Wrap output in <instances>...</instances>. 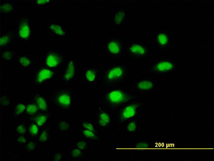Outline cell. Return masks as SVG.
<instances>
[{"label": "cell", "mask_w": 214, "mask_h": 161, "mask_svg": "<svg viewBox=\"0 0 214 161\" xmlns=\"http://www.w3.org/2000/svg\"><path fill=\"white\" fill-rule=\"evenodd\" d=\"M135 95L125 89L111 88L105 91L104 99L107 105L116 107L126 104L135 98Z\"/></svg>", "instance_id": "obj_1"}, {"label": "cell", "mask_w": 214, "mask_h": 161, "mask_svg": "<svg viewBox=\"0 0 214 161\" xmlns=\"http://www.w3.org/2000/svg\"><path fill=\"white\" fill-rule=\"evenodd\" d=\"M127 71L126 66L117 65L111 66L105 73V80L108 85H113L120 81L124 78Z\"/></svg>", "instance_id": "obj_2"}, {"label": "cell", "mask_w": 214, "mask_h": 161, "mask_svg": "<svg viewBox=\"0 0 214 161\" xmlns=\"http://www.w3.org/2000/svg\"><path fill=\"white\" fill-rule=\"evenodd\" d=\"M139 106V104L136 103L127 104L120 112L119 123H126L132 120L138 114Z\"/></svg>", "instance_id": "obj_3"}, {"label": "cell", "mask_w": 214, "mask_h": 161, "mask_svg": "<svg viewBox=\"0 0 214 161\" xmlns=\"http://www.w3.org/2000/svg\"><path fill=\"white\" fill-rule=\"evenodd\" d=\"M134 88L140 92H150L155 91L156 89L155 83L152 80H143L135 83Z\"/></svg>", "instance_id": "obj_4"}, {"label": "cell", "mask_w": 214, "mask_h": 161, "mask_svg": "<svg viewBox=\"0 0 214 161\" xmlns=\"http://www.w3.org/2000/svg\"><path fill=\"white\" fill-rule=\"evenodd\" d=\"M174 67V64L171 62L168 61H162L154 65L152 70L157 73H166L173 70Z\"/></svg>", "instance_id": "obj_5"}, {"label": "cell", "mask_w": 214, "mask_h": 161, "mask_svg": "<svg viewBox=\"0 0 214 161\" xmlns=\"http://www.w3.org/2000/svg\"><path fill=\"white\" fill-rule=\"evenodd\" d=\"M128 49L130 54L138 57L145 56L147 52L145 47L139 43H133L128 47Z\"/></svg>", "instance_id": "obj_6"}, {"label": "cell", "mask_w": 214, "mask_h": 161, "mask_svg": "<svg viewBox=\"0 0 214 161\" xmlns=\"http://www.w3.org/2000/svg\"><path fill=\"white\" fill-rule=\"evenodd\" d=\"M97 71L93 68L87 69L85 73V79L89 85L92 86L96 83L97 79Z\"/></svg>", "instance_id": "obj_7"}, {"label": "cell", "mask_w": 214, "mask_h": 161, "mask_svg": "<svg viewBox=\"0 0 214 161\" xmlns=\"http://www.w3.org/2000/svg\"><path fill=\"white\" fill-rule=\"evenodd\" d=\"M107 49L113 55H117L121 51V47L119 43L115 41H111L107 45Z\"/></svg>", "instance_id": "obj_8"}, {"label": "cell", "mask_w": 214, "mask_h": 161, "mask_svg": "<svg viewBox=\"0 0 214 161\" xmlns=\"http://www.w3.org/2000/svg\"><path fill=\"white\" fill-rule=\"evenodd\" d=\"M85 151L74 147L71 150L69 155L73 159H78L82 158L84 155Z\"/></svg>", "instance_id": "obj_9"}, {"label": "cell", "mask_w": 214, "mask_h": 161, "mask_svg": "<svg viewBox=\"0 0 214 161\" xmlns=\"http://www.w3.org/2000/svg\"><path fill=\"white\" fill-rule=\"evenodd\" d=\"M59 103L65 107H69L71 104V98L70 95L67 94H62L58 98Z\"/></svg>", "instance_id": "obj_10"}, {"label": "cell", "mask_w": 214, "mask_h": 161, "mask_svg": "<svg viewBox=\"0 0 214 161\" xmlns=\"http://www.w3.org/2000/svg\"><path fill=\"white\" fill-rule=\"evenodd\" d=\"M82 137L88 140H95L97 138V133L91 130L82 129L81 130Z\"/></svg>", "instance_id": "obj_11"}, {"label": "cell", "mask_w": 214, "mask_h": 161, "mask_svg": "<svg viewBox=\"0 0 214 161\" xmlns=\"http://www.w3.org/2000/svg\"><path fill=\"white\" fill-rule=\"evenodd\" d=\"M52 75V73L51 71L47 69H43L39 73L37 78V81L39 83L42 82L46 80L51 77Z\"/></svg>", "instance_id": "obj_12"}, {"label": "cell", "mask_w": 214, "mask_h": 161, "mask_svg": "<svg viewBox=\"0 0 214 161\" xmlns=\"http://www.w3.org/2000/svg\"><path fill=\"white\" fill-rule=\"evenodd\" d=\"M75 66L73 62H70L67 67L66 73H65V77L67 80H71L74 77L75 73Z\"/></svg>", "instance_id": "obj_13"}, {"label": "cell", "mask_w": 214, "mask_h": 161, "mask_svg": "<svg viewBox=\"0 0 214 161\" xmlns=\"http://www.w3.org/2000/svg\"><path fill=\"white\" fill-rule=\"evenodd\" d=\"M137 125L136 122L131 120L128 122L125 127V131L126 133L128 134H133L136 131Z\"/></svg>", "instance_id": "obj_14"}, {"label": "cell", "mask_w": 214, "mask_h": 161, "mask_svg": "<svg viewBox=\"0 0 214 161\" xmlns=\"http://www.w3.org/2000/svg\"><path fill=\"white\" fill-rule=\"evenodd\" d=\"M97 118L105 122L109 125L111 123V119L110 115L103 110H100L97 112Z\"/></svg>", "instance_id": "obj_15"}, {"label": "cell", "mask_w": 214, "mask_h": 161, "mask_svg": "<svg viewBox=\"0 0 214 161\" xmlns=\"http://www.w3.org/2000/svg\"><path fill=\"white\" fill-rule=\"evenodd\" d=\"M89 140L84 139L76 141L75 146L84 151L89 147Z\"/></svg>", "instance_id": "obj_16"}, {"label": "cell", "mask_w": 214, "mask_h": 161, "mask_svg": "<svg viewBox=\"0 0 214 161\" xmlns=\"http://www.w3.org/2000/svg\"><path fill=\"white\" fill-rule=\"evenodd\" d=\"M82 129H87L94 132L97 133L94 126L91 122L89 121H84L81 123Z\"/></svg>", "instance_id": "obj_17"}, {"label": "cell", "mask_w": 214, "mask_h": 161, "mask_svg": "<svg viewBox=\"0 0 214 161\" xmlns=\"http://www.w3.org/2000/svg\"><path fill=\"white\" fill-rule=\"evenodd\" d=\"M36 102L39 107L41 110H45L47 107V104L46 101L41 96H38L36 98Z\"/></svg>", "instance_id": "obj_18"}, {"label": "cell", "mask_w": 214, "mask_h": 161, "mask_svg": "<svg viewBox=\"0 0 214 161\" xmlns=\"http://www.w3.org/2000/svg\"><path fill=\"white\" fill-rule=\"evenodd\" d=\"M58 128L61 131H68L71 130L70 123L66 121L61 122L59 125Z\"/></svg>", "instance_id": "obj_19"}, {"label": "cell", "mask_w": 214, "mask_h": 161, "mask_svg": "<svg viewBox=\"0 0 214 161\" xmlns=\"http://www.w3.org/2000/svg\"><path fill=\"white\" fill-rule=\"evenodd\" d=\"M47 62L48 65L50 66H55L58 64V58L55 55H51L48 58Z\"/></svg>", "instance_id": "obj_20"}, {"label": "cell", "mask_w": 214, "mask_h": 161, "mask_svg": "<svg viewBox=\"0 0 214 161\" xmlns=\"http://www.w3.org/2000/svg\"><path fill=\"white\" fill-rule=\"evenodd\" d=\"M28 141L27 138L24 135L22 134L17 138L16 140V144L20 146H23L27 144Z\"/></svg>", "instance_id": "obj_21"}, {"label": "cell", "mask_w": 214, "mask_h": 161, "mask_svg": "<svg viewBox=\"0 0 214 161\" xmlns=\"http://www.w3.org/2000/svg\"><path fill=\"white\" fill-rule=\"evenodd\" d=\"M26 109L25 104L22 103H19L17 106L14 110V114L16 116L21 115Z\"/></svg>", "instance_id": "obj_22"}, {"label": "cell", "mask_w": 214, "mask_h": 161, "mask_svg": "<svg viewBox=\"0 0 214 161\" xmlns=\"http://www.w3.org/2000/svg\"><path fill=\"white\" fill-rule=\"evenodd\" d=\"M38 110L37 107L34 104H30L26 109V113L28 115H32L36 113Z\"/></svg>", "instance_id": "obj_23"}, {"label": "cell", "mask_w": 214, "mask_h": 161, "mask_svg": "<svg viewBox=\"0 0 214 161\" xmlns=\"http://www.w3.org/2000/svg\"><path fill=\"white\" fill-rule=\"evenodd\" d=\"M124 17V13L123 11H120L116 14L114 17V21L115 24H119L123 21Z\"/></svg>", "instance_id": "obj_24"}, {"label": "cell", "mask_w": 214, "mask_h": 161, "mask_svg": "<svg viewBox=\"0 0 214 161\" xmlns=\"http://www.w3.org/2000/svg\"><path fill=\"white\" fill-rule=\"evenodd\" d=\"M47 120V117L44 115H40L36 117V122L39 126H42L46 123Z\"/></svg>", "instance_id": "obj_25"}, {"label": "cell", "mask_w": 214, "mask_h": 161, "mask_svg": "<svg viewBox=\"0 0 214 161\" xmlns=\"http://www.w3.org/2000/svg\"><path fill=\"white\" fill-rule=\"evenodd\" d=\"M25 148V150L28 152H32L35 150L37 148V145L35 143L30 141L27 144Z\"/></svg>", "instance_id": "obj_26"}, {"label": "cell", "mask_w": 214, "mask_h": 161, "mask_svg": "<svg viewBox=\"0 0 214 161\" xmlns=\"http://www.w3.org/2000/svg\"><path fill=\"white\" fill-rule=\"evenodd\" d=\"M15 130L18 133L23 134L25 133L26 129L25 125L22 124H17L15 126Z\"/></svg>", "instance_id": "obj_27"}, {"label": "cell", "mask_w": 214, "mask_h": 161, "mask_svg": "<svg viewBox=\"0 0 214 161\" xmlns=\"http://www.w3.org/2000/svg\"><path fill=\"white\" fill-rule=\"evenodd\" d=\"M30 133L32 136H36L38 132V128L34 123L30 124L29 127Z\"/></svg>", "instance_id": "obj_28"}, {"label": "cell", "mask_w": 214, "mask_h": 161, "mask_svg": "<svg viewBox=\"0 0 214 161\" xmlns=\"http://www.w3.org/2000/svg\"><path fill=\"white\" fill-rule=\"evenodd\" d=\"M135 146L139 148H147L149 146V143L146 141L140 140L135 144Z\"/></svg>", "instance_id": "obj_29"}, {"label": "cell", "mask_w": 214, "mask_h": 161, "mask_svg": "<svg viewBox=\"0 0 214 161\" xmlns=\"http://www.w3.org/2000/svg\"><path fill=\"white\" fill-rule=\"evenodd\" d=\"M158 40L159 42L162 45H165L167 42V37L164 34H161L159 36Z\"/></svg>", "instance_id": "obj_30"}, {"label": "cell", "mask_w": 214, "mask_h": 161, "mask_svg": "<svg viewBox=\"0 0 214 161\" xmlns=\"http://www.w3.org/2000/svg\"><path fill=\"white\" fill-rule=\"evenodd\" d=\"M47 131H44L41 133L39 138V141L41 142H44L46 141L48 138V132Z\"/></svg>", "instance_id": "obj_31"}, {"label": "cell", "mask_w": 214, "mask_h": 161, "mask_svg": "<svg viewBox=\"0 0 214 161\" xmlns=\"http://www.w3.org/2000/svg\"><path fill=\"white\" fill-rule=\"evenodd\" d=\"M21 64L24 66H27L30 64V62L29 60L25 58H21L20 61Z\"/></svg>", "instance_id": "obj_32"}, {"label": "cell", "mask_w": 214, "mask_h": 161, "mask_svg": "<svg viewBox=\"0 0 214 161\" xmlns=\"http://www.w3.org/2000/svg\"><path fill=\"white\" fill-rule=\"evenodd\" d=\"M62 154L59 152H57L54 154L53 160L54 161H60L62 159Z\"/></svg>", "instance_id": "obj_33"}, {"label": "cell", "mask_w": 214, "mask_h": 161, "mask_svg": "<svg viewBox=\"0 0 214 161\" xmlns=\"http://www.w3.org/2000/svg\"><path fill=\"white\" fill-rule=\"evenodd\" d=\"M97 120L98 125L102 128H106L109 125L105 122L101 120V119L97 118Z\"/></svg>", "instance_id": "obj_34"}]
</instances>
